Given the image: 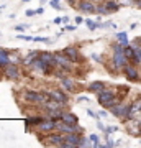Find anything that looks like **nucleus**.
Wrapping results in <instances>:
<instances>
[{"mask_svg":"<svg viewBox=\"0 0 141 148\" xmlns=\"http://www.w3.org/2000/svg\"><path fill=\"white\" fill-rule=\"evenodd\" d=\"M126 64H128V58L125 56V46L121 43L113 45V59H112V66L115 68L116 73L123 71Z\"/></svg>","mask_w":141,"mask_h":148,"instance_id":"f257e3e1","label":"nucleus"},{"mask_svg":"<svg viewBox=\"0 0 141 148\" xmlns=\"http://www.w3.org/2000/svg\"><path fill=\"white\" fill-rule=\"evenodd\" d=\"M120 101H121L120 95L116 94L113 89H105V90H102L100 94H97V102H99L104 109H110L112 106L118 104Z\"/></svg>","mask_w":141,"mask_h":148,"instance_id":"f03ea898","label":"nucleus"},{"mask_svg":"<svg viewBox=\"0 0 141 148\" xmlns=\"http://www.w3.org/2000/svg\"><path fill=\"white\" fill-rule=\"evenodd\" d=\"M130 109H131V102H118V104H115V106H112L108 109L110 114H113L115 117H118V119H121V120H130Z\"/></svg>","mask_w":141,"mask_h":148,"instance_id":"7ed1b4c3","label":"nucleus"},{"mask_svg":"<svg viewBox=\"0 0 141 148\" xmlns=\"http://www.w3.org/2000/svg\"><path fill=\"white\" fill-rule=\"evenodd\" d=\"M43 142L46 143V145H51V147H61V145L66 142V135L58 132V130H54V132H51V133H46Z\"/></svg>","mask_w":141,"mask_h":148,"instance_id":"20e7f679","label":"nucleus"},{"mask_svg":"<svg viewBox=\"0 0 141 148\" xmlns=\"http://www.w3.org/2000/svg\"><path fill=\"white\" fill-rule=\"evenodd\" d=\"M56 61H58V68H61L63 71H67V73H71V71H72L74 61L69 58L64 51H63V53H56Z\"/></svg>","mask_w":141,"mask_h":148,"instance_id":"39448f33","label":"nucleus"},{"mask_svg":"<svg viewBox=\"0 0 141 148\" xmlns=\"http://www.w3.org/2000/svg\"><path fill=\"white\" fill-rule=\"evenodd\" d=\"M123 74L126 76V79L130 82H138L140 81V71L136 68V64H133V63H128L123 68Z\"/></svg>","mask_w":141,"mask_h":148,"instance_id":"423d86ee","label":"nucleus"},{"mask_svg":"<svg viewBox=\"0 0 141 148\" xmlns=\"http://www.w3.org/2000/svg\"><path fill=\"white\" fill-rule=\"evenodd\" d=\"M3 74H5L7 79L15 81V79H20L21 77V69H20V66H18L16 63H10L5 69H3Z\"/></svg>","mask_w":141,"mask_h":148,"instance_id":"0eeeda50","label":"nucleus"},{"mask_svg":"<svg viewBox=\"0 0 141 148\" xmlns=\"http://www.w3.org/2000/svg\"><path fill=\"white\" fill-rule=\"evenodd\" d=\"M82 140V133H67L66 135V142L61 145L63 148H77Z\"/></svg>","mask_w":141,"mask_h":148,"instance_id":"6e6552de","label":"nucleus"},{"mask_svg":"<svg viewBox=\"0 0 141 148\" xmlns=\"http://www.w3.org/2000/svg\"><path fill=\"white\" fill-rule=\"evenodd\" d=\"M56 127H58V120H54V119H49V117H46L44 120L38 125V130L40 132H43L44 135L46 133H51V132H54L56 130Z\"/></svg>","mask_w":141,"mask_h":148,"instance_id":"1a4fd4ad","label":"nucleus"},{"mask_svg":"<svg viewBox=\"0 0 141 148\" xmlns=\"http://www.w3.org/2000/svg\"><path fill=\"white\" fill-rule=\"evenodd\" d=\"M77 10H80L85 15H92V13H97V5H95V2H92V0H80Z\"/></svg>","mask_w":141,"mask_h":148,"instance_id":"9d476101","label":"nucleus"},{"mask_svg":"<svg viewBox=\"0 0 141 148\" xmlns=\"http://www.w3.org/2000/svg\"><path fill=\"white\" fill-rule=\"evenodd\" d=\"M51 99L54 101H61V102H69V95H67V90H63V89H51L48 90Z\"/></svg>","mask_w":141,"mask_h":148,"instance_id":"9b49d317","label":"nucleus"},{"mask_svg":"<svg viewBox=\"0 0 141 148\" xmlns=\"http://www.w3.org/2000/svg\"><path fill=\"white\" fill-rule=\"evenodd\" d=\"M64 53L67 54V56L72 59L74 63H77V64L84 63L82 58H80V54H79V49L76 46H66V48H64Z\"/></svg>","mask_w":141,"mask_h":148,"instance_id":"f8f14e48","label":"nucleus"},{"mask_svg":"<svg viewBox=\"0 0 141 148\" xmlns=\"http://www.w3.org/2000/svg\"><path fill=\"white\" fill-rule=\"evenodd\" d=\"M61 86L64 87V90H67V92H76V81L71 77V76H63L61 77Z\"/></svg>","mask_w":141,"mask_h":148,"instance_id":"ddd939ff","label":"nucleus"},{"mask_svg":"<svg viewBox=\"0 0 141 148\" xmlns=\"http://www.w3.org/2000/svg\"><path fill=\"white\" fill-rule=\"evenodd\" d=\"M107 89V84H105L104 81H94V82H90L89 86H87V90L89 92H92V94H100L102 90Z\"/></svg>","mask_w":141,"mask_h":148,"instance_id":"4468645a","label":"nucleus"},{"mask_svg":"<svg viewBox=\"0 0 141 148\" xmlns=\"http://www.w3.org/2000/svg\"><path fill=\"white\" fill-rule=\"evenodd\" d=\"M12 63L10 59V51L8 49H3V48H0V69L3 71V69Z\"/></svg>","mask_w":141,"mask_h":148,"instance_id":"2eb2a0df","label":"nucleus"},{"mask_svg":"<svg viewBox=\"0 0 141 148\" xmlns=\"http://www.w3.org/2000/svg\"><path fill=\"white\" fill-rule=\"evenodd\" d=\"M141 112V97H136L135 101L131 102V109H130V120H135V117Z\"/></svg>","mask_w":141,"mask_h":148,"instance_id":"dca6fc26","label":"nucleus"},{"mask_svg":"<svg viewBox=\"0 0 141 148\" xmlns=\"http://www.w3.org/2000/svg\"><path fill=\"white\" fill-rule=\"evenodd\" d=\"M41 59L49 66H54L58 68V61H56V53H48V51H43L41 53Z\"/></svg>","mask_w":141,"mask_h":148,"instance_id":"f3484780","label":"nucleus"},{"mask_svg":"<svg viewBox=\"0 0 141 148\" xmlns=\"http://www.w3.org/2000/svg\"><path fill=\"white\" fill-rule=\"evenodd\" d=\"M105 7H107V10H108V13H115V12L120 10V2H115V0H105L104 2Z\"/></svg>","mask_w":141,"mask_h":148,"instance_id":"a211bd4d","label":"nucleus"},{"mask_svg":"<svg viewBox=\"0 0 141 148\" xmlns=\"http://www.w3.org/2000/svg\"><path fill=\"white\" fill-rule=\"evenodd\" d=\"M61 120L67 122V123H79V119L76 117V114H72V112H69V110H64L63 119H61Z\"/></svg>","mask_w":141,"mask_h":148,"instance_id":"6ab92c4d","label":"nucleus"},{"mask_svg":"<svg viewBox=\"0 0 141 148\" xmlns=\"http://www.w3.org/2000/svg\"><path fill=\"white\" fill-rule=\"evenodd\" d=\"M40 54H41L40 51H30V53L26 54V58L23 59V63H21V64H25V66H31V63L38 58V56H40Z\"/></svg>","mask_w":141,"mask_h":148,"instance_id":"aec40b11","label":"nucleus"},{"mask_svg":"<svg viewBox=\"0 0 141 148\" xmlns=\"http://www.w3.org/2000/svg\"><path fill=\"white\" fill-rule=\"evenodd\" d=\"M85 25H87V28H89L90 32H95L97 28H104L105 25L104 23H97L95 20H92V18H85V21H84Z\"/></svg>","mask_w":141,"mask_h":148,"instance_id":"412c9836","label":"nucleus"},{"mask_svg":"<svg viewBox=\"0 0 141 148\" xmlns=\"http://www.w3.org/2000/svg\"><path fill=\"white\" fill-rule=\"evenodd\" d=\"M44 119H46V117H31V119H26L25 123H26V127H30V125H31V127H38Z\"/></svg>","mask_w":141,"mask_h":148,"instance_id":"4be33fe9","label":"nucleus"},{"mask_svg":"<svg viewBox=\"0 0 141 148\" xmlns=\"http://www.w3.org/2000/svg\"><path fill=\"white\" fill-rule=\"evenodd\" d=\"M116 40H118V43H121L123 46H128V45H130V40H128L126 32H118L116 33Z\"/></svg>","mask_w":141,"mask_h":148,"instance_id":"5701e85b","label":"nucleus"},{"mask_svg":"<svg viewBox=\"0 0 141 148\" xmlns=\"http://www.w3.org/2000/svg\"><path fill=\"white\" fill-rule=\"evenodd\" d=\"M135 54H136V49L133 45H128V46H125V56L128 58V61H131V59L135 58Z\"/></svg>","mask_w":141,"mask_h":148,"instance_id":"b1692460","label":"nucleus"},{"mask_svg":"<svg viewBox=\"0 0 141 148\" xmlns=\"http://www.w3.org/2000/svg\"><path fill=\"white\" fill-rule=\"evenodd\" d=\"M89 138H90V142H92V145H94L95 148H99V147H104V145L100 143V137H99V135H95V133H94V135H90Z\"/></svg>","mask_w":141,"mask_h":148,"instance_id":"393cba45","label":"nucleus"},{"mask_svg":"<svg viewBox=\"0 0 141 148\" xmlns=\"http://www.w3.org/2000/svg\"><path fill=\"white\" fill-rule=\"evenodd\" d=\"M97 13L99 15H110L108 10H107V7H105V3H99L97 5Z\"/></svg>","mask_w":141,"mask_h":148,"instance_id":"a878e982","label":"nucleus"},{"mask_svg":"<svg viewBox=\"0 0 141 148\" xmlns=\"http://www.w3.org/2000/svg\"><path fill=\"white\" fill-rule=\"evenodd\" d=\"M90 58L94 59L95 63H99V64H102V63H104V59H102V56H100V54H97V53H92V54H90Z\"/></svg>","mask_w":141,"mask_h":148,"instance_id":"bb28decb","label":"nucleus"},{"mask_svg":"<svg viewBox=\"0 0 141 148\" xmlns=\"http://www.w3.org/2000/svg\"><path fill=\"white\" fill-rule=\"evenodd\" d=\"M18 40H25V41H35V38L33 36H25V35H16Z\"/></svg>","mask_w":141,"mask_h":148,"instance_id":"cd10ccee","label":"nucleus"},{"mask_svg":"<svg viewBox=\"0 0 141 148\" xmlns=\"http://www.w3.org/2000/svg\"><path fill=\"white\" fill-rule=\"evenodd\" d=\"M116 130H118V127H113V125H112V127H107V128H105V133H107V135H110V133L116 132Z\"/></svg>","mask_w":141,"mask_h":148,"instance_id":"c85d7f7f","label":"nucleus"},{"mask_svg":"<svg viewBox=\"0 0 141 148\" xmlns=\"http://www.w3.org/2000/svg\"><path fill=\"white\" fill-rule=\"evenodd\" d=\"M49 3H51V7L54 8V10H61V7H59V2H56V0H49Z\"/></svg>","mask_w":141,"mask_h":148,"instance_id":"c756f323","label":"nucleus"},{"mask_svg":"<svg viewBox=\"0 0 141 148\" xmlns=\"http://www.w3.org/2000/svg\"><path fill=\"white\" fill-rule=\"evenodd\" d=\"M35 41H41V43H49L51 40L49 38H43V36H36L35 38Z\"/></svg>","mask_w":141,"mask_h":148,"instance_id":"7c9ffc66","label":"nucleus"},{"mask_svg":"<svg viewBox=\"0 0 141 148\" xmlns=\"http://www.w3.org/2000/svg\"><path fill=\"white\" fill-rule=\"evenodd\" d=\"M115 145H116V143H115L113 140H112V138L108 137V140H107V143H105V147H110V148H112V147H115Z\"/></svg>","mask_w":141,"mask_h":148,"instance_id":"2f4dec72","label":"nucleus"},{"mask_svg":"<svg viewBox=\"0 0 141 148\" xmlns=\"http://www.w3.org/2000/svg\"><path fill=\"white\" fill-rule=\"evenodd\" d=\"M74 21H76V25H82L85 20H84L82 16H76V20H74Z\"/></svg>","mask_w":141,"mask_h":148,"instance_id":"473e14b6","label":"nucleus"},{"mask_svg":"<svg viewBox=\"0 0 141 148\" xmlns=\"http://www.w3.org/2000/svg\"><path fill=\"white\" fill-rule=\"evenodd\" d=\"M25 28H26V25H16V27H15V32H23Z\"/></svg>","mask_w":141,"mask_h":148,"instance_id":"72a5a7b5","label":"nucleus"},{"mask_svg":"<svg viewBox=\"0 0 141 148\" xmlns=\"http://www.w3.org/2000/svg\"><path fill=\"white\" fill-rule=\"evenodd\" d=\"M25 15H26V16H33V15H36V10H26V12H25Z\"/></svg>","mask_w":141,"mask_h":148,"instance_id":"f704fd0d","label":"nucleus"},{"mask_svg":"<svg viewBox=\"0 0 141 148\" xmlns=\"http://www.w3.org/2000/svg\"><path fill=\"white\" fill-rule=\"evenodd\" d=\"M64 30H69V32H74V30H76V27H74V25H66V27H64Z\"/></svg>","mask_w":141,"mask_h":148,"instance_id":"c9c22d12","label":"nucleus"},{"mask_svg":"<svg viewBox=\"0 0 141 148\" xmlns=\"http://www.w3.org/2000/svg\"><path fill=\"white\" fill-rule=\"evenodd\" d=\"M97 127H99V130H102V132H105V127L102 125V122H100V120H97Z\"/></svg>","mask_w":141,"mask_h":148,"instance_id":"e433bc0d","label":"nucleus"},{"mask_svg":"<svg viewBox=\"0 0 141 148\" xmlns=\"http://www.w3.org/2000/svg\"><path fill=\"white\" fill-rule=\"evenodd\" d=\"M52 23H56V25H61V23H63V18H54V20H52Z\"/></svg>","mask_w":141,"mask_h":148,"instance_id":"4c0bfd02","label":"nucleus"},{"mask_svg":"<svg viewBox=\"0 0 141 148\" xmlns=\"http://www.w3.org/2000/svg\"><path fill=\"white\" fill-rule=\"evenodd\" d=\"M99 115H100V117H107L108 114H107V110H100V112H99Z\"/></svg>","mask_w":141,"mask_h":148,"instance_id":"58836bf2","label":"nucleus"},{"mask_svg":"<svg viewBox=\"0 0 141 148\" xmlns=\"http://www.w3.org/2000/svg\"><path fill=\"white\" fill-rule=\"evenodd\" d=\"M77 101H84V102H87V101H89V99H87V97H85V95H84V97H82V95H80V97H79Z\"/></svg>","mask_w":141,"mask_h":148,"instance_id":"ea45409f","label":"nucleus"},{"mask_svg":"<svg viewBox=\"0 0 141 148\" xmlns=\"http://www.w3.org/2000/svg\"><path fill=\"white\" fill-rule=\"evenodd\" d=\"M43 12H44V8H43V7H40V8L36 10V13H43Z\"/></svg>","mask_w":141,"mask_h":148,"instance_id":"a19ab883","label":"nucleus"},{"mask_svg":"<svg viewBox=\"0 0 141 148\" xmlns=\"http://www.w3.org/2000/svg\"><path fill=\"white\" fill-rule=\"evenodd\" d=\"M69 3H71V5H74V0H67Z\"/></svg>","mask_w":141,"mask_h":148,"instance_id":"79ce46f5","label":"nucleus"},{"mask_svg":"<svg viewBox=\"0 0 141 148\" xmlns=\"http://www.w3.org/2000/svg\"><path fill=\"white\" fill-rule=\"evenodd\" d=\"M40 2H41V3H44V2H49V0H40Z\"/></svg>","mask_w":141,"mask_h":148,"instance_id":"37998d69","label":"nucleus"},{"mask_svg":"<svg viewBox=\"0 0 141 148\" xmlns=\"http://www.w3.org/2000/svg\"><path fill=\"white\" fill-rule=\"evenodd\" d=\"M23 2H30V0H23Z\"/></svg>","mask_w":141,"mask_h":148,"instance_id":"c03bdc74","label":"nucleus"},{"mask_svg":"<svg viewBox=\"0 0 141 148\" xmlns=\"http://www.w3.org/2000/svg\"><path fill=\"white\" fill-rule=\"evenodd\" d=\"M140 137H141V132H140Z\"/></svg>","mask_w":141,"mask_h":148,"instance_id":"a18cd8bd","label":"nucleus"},{"mask_svg":"<svg viewBox=\"0 0 141 148\" xmlns=\"http://www.w3.org/2000/svg\"><path fill=\"white\" fill-rule=\"evenodd\" d=\"M56 2H59V0H56Z\"/></svg>","mask_w":141,"mask_h":148,"instance_id":"49530a36","label":"nucleus"}]
</instances>
